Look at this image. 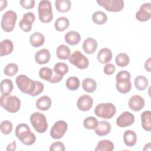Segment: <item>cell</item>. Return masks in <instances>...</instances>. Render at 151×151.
Segmentation results:
<instances>
[{
  "mask_svg": "<svg viewBox=\"0 0 151 151\" xmlns=\"http://www.w3.org/2000/svg\"><path fill=\"white\" fill-rule=\"evenodd\" d=\"M15 82L21 92L31 96H37L44 91L43 83L39 81H34L24 74L18 76L15 79Z\"/></svg>",
  "mask_w": 151,
  "mask_h": 151,
  "instance_id": "6da1fadb",
  "label": "cell"
},
{
  "mask_svg": "<svg viewBox=\"0 0 151 151\" xmlns=\"http://www.w3.org/2000/svg\"><path fill=\"white\" fill-rule=\"evenodd\" d=\"M15 136L25 145L31 146L36 141V136L32 133L29 127L25 123H21L15 128Z\"/></svg>",
  "mask_w": 151,
  "mask_h": 151,
  "instance_id": "7a4b0ae2",
  "label": "cell"
},
{
  "mask_svg": "<svg viewBox=\"0 0 151 151\" xmlns=\"http://www.w3.org/2000/svg\"><path fill=\"white\" fill-rule=\"evenodd\" d=\"M130 78L131 74L127 71L122 70L117 74L116 76V87L120 93L127 94L131 90Z\"/></svg>",
  "mask_w": 151,
  "mask_h": 151,
  "instance_id": "3957f363",
  "label": "cell"
},
{
  "mask_svg": "<svg viewBox=\"0 0 151 151\" xmlns=\"http://www.w3.org/2000/svg\"><path fill=\"white\" fill-rule=\"evenodd\" d=\"M0 104L8 112L14 113L20 109L21 100L16 96L1 95Z\"/></svg>",
  "mask_w": 151,
  "mask_h": 151,
  "instance_id": "277c9868",
  "label": "cell"
},
{
  "mask_svg": "<svg viewBox=\"0 0 151 151\" xmlns=\"http://www.w3.org/2000/svg\"><path fill=\"white\" fill-rule=\"evenodd\" d=\"M38 17L42 23H49L53 18L51 3L50 1L43 0L39 2L38 6Z\"/></svg>",
  "mask_w": 151,
  "mask_h": 151,
  "instance_id": "5b68a950",
  "label": "cell"
},
{
  "mask_svg": "<svg viewBox=\"0 0 151 151\" xmlns=\"http://www.w3.org/2000/svg\"><path fill=\"white\" fill-rule=\"evenodd\" d=\"M116 113V108L111 103H100L94 109V114L99 118L104 119H111Z\"/></svg>",
  "mask_w": 151,
  "mask_h": 151,
  "instance_id": "8992f818",
  "label": "cell"
},
{
  "mask_svg": "<svg viewBox=\"0 0 151 151\" xmlns=\"http://www.w3.org/2000/svg\"><path fill=\"white\" fill-rule=\"evenodd\" d=\"M29 120L34 130L39 133H45L48 129L46 117L40 112L33 113L30 116Z\"/></svg>",
  "mask_w": 151,
  "mask_h": 151,
  "instance_id": "52a82bcc",
  "label": "cell"
},
{
  "mask_svg": "<svg viewBox=\"0 0 151 151\" xmlns=\"http://www.w3.org/2000/svg\"><path fill=\"white\" fill-rule=\"evenodd\" d=\"M17 20V14L12 10H8L5 12L1 19V26L3 31L9 32L13 31Z\"/></svg>",
  "mask_w": 151,
  "mask_h": 151,
  "instance_id": "ba28073f",
  "label": "cell"
},
{
  "mask_svg": "<svg viewBox=\"0 0 151 151\" xmlns=\"http://www.w3.org/2000/svg\"><path fill=\"white\" fill-rule=\"evenodd\" d=\"M69 62L77 68L83 70L87 68L89 65L88 59L80 51H74L68 58Z\"/></svg>",
  "mask_w": 151,
  "mask_h": 151,
  "instance_id": "9c48e42d",
  "label": "cell"
},
{
  "mask_svg": "<svg viewBox=\"0 0 151 151\" xmlns=\"http://www.w3.org/2000/svg\"><path fill=\"white\" fill-rule=\"evenodd\" d=\"M97 3L109 12H120L124 8L122 0H97Z\"/></svg>",
  "mask_w": 151,
  "mask_h": 151,
  "instance_id": "30bf717a",
  "label": "cell"
},
{
  "mask_svg": "<svg viewBox=\"0 0 151 151\" xmlns=\"http://www.w3.org/2000/svg\"><path fill=\"white\" fill-rule=\"evenodd\" d=\"M68 129L67 123L64 120L56 122L50 130V136L54 139L62 138L66 133Z\"/></svg>",
  "mask_w": 151,
  "mask_h": 151,
  "instance_id": "8fae6325",
  "label": "cell"
},
{
  "mask_svg": "<svg viewBox=\"0 0 151 151\" xmlns=\"http://www.w3.org/2000/svg\"><path fill=\"white\" fill-rule=\"evenodd\" d=\"M35 19V16L31 12H26L22 16V19L19 22V25L21 30L25 32H29L32 27V24Z\"/></svg>",
  "mask_w": 151,
  "mask_h": 151,
  "instance_id": "7c38bea8",
  "label": "cell"
},
{
  "mask_svg": "<svg viewBox=\"0 0 151 151\" xmlns=\"http://www.w3.org/2000/svg\"><path fill=\"white\" fill-rule=\"evenodd\" d=\"M151 4L146 2L143 4L136 13V18L140 22H146L149 21L151 17Z\"/></svg>",
  "mask_w": 151,
  "mask_h": 151,
  "instance_id": "4fadbf2b",
  "label": "cell"
},
{
  "mask_svg": "<svg viewBox=\"0 0 151 151\" xmlns=\"http://www.w3.org/2000/svg\"><path fill=\"white\" fill-rule=\"evenodd\" d=\"M135 120L134 115L129 111L123 112L116 119V124L120 127H126L132 125Z\"/></svg>",
  "mask_w": 151,
  "mask_h": 151,
  "instance_id": "5bb4252c",
  "label": "cell"
},
{
  "mask_svg": "<svg viewBox=\"0 0 151 151\" xmlns=\"http://www.w3.org/2000/svg\"><path fill=\"white\" fill-rule=\"evenodd\" d=\"M93 104V98L87 94L79 97L77 101V108L83 111H87L91 109Z\"/></svg>",
  "mask_w": 151,
  "mask_h": 151,
  "instance_id": "9a60e30c",
  "label": "cell"
},
{
  "mask_svg": "<svg viewBox=\"0 0 151 151\" xmlns=\"http://www.w3.org/2000/svg\"><path fill=\"white\" fill-rule=\"evenodd\" d=\"M145 100L140 95H134L132 96L128 101L129 108L134 111L141 110L145 106Z\"/></svg>",
  "mask_w": 151,
  "mask_h": 151,
  "instance_id": "2e32d148",
  "label": "cell"
},
{
  "mask_svg": "<svg viewBox=\"0 0 151 151\" xmlns=\"http://www.w3.org/2000/svg\"><path fill=\"white\" fill-rule=\"evenodd\" d=\"M51 58V54L46 48L38 51L35 54V61L38 64H45L48 63Z\"/></svg>",
  "mask_w": 151,
  "mask_h": 151,
  "instance_id": "e0dca14e",
  "label": "cell"
},
{
  "mask_svg": "<svg viewBox=\"0 0 151 151\" xmlns=\"http://www.w3.org/2000/svg\"><path fill=\"white\" fill-rule=\"evenodd\" d=\"M82 47L86 54H92L97 48V42L94 38H87L83 41Z\"/></svg>",
  "mask_w": 151,
  "mask_h": 151,
  "instance_id": "ac0fdd59",
  "label": "cell"
},
{
  "mask_svg": "<svg viewBox=\"0 0 151 151\" xmlns=\"http://www.w3.org/2000/svg\"><path fill=\"white\" fill-rule=\"evenodd\" d=\"M111 129V124L107 121H100L99 122L97 126L96 127L95 133L99 136H106L110 133Z\"/></svg>",
  "mask_w": 151,
  "mask_h": 151,
  "instance_id": "d6986e66",
  "label": "cell"
},
{
  "mask_svg": "<svg viewBox=\"0 0 151 151\" xmlns=\"http://www.w3.org/2000/svg\"><path fill=\"white\" fill-rule=\"evenodd\" d=\"M113 57L111 51L107 48H101L97 53V58L99 63L101 64H107L109 63Z\"/></svg>",
  "mask_w": 151,
  "mask_h": 151,
  "instance_id": "ffe728a7",
  "label": "cell"
},
{
  "mask_svg": "<svg viewBox=\"0 0 151 151\" xmlns=\"http://www.w3.org/2000/svg\"><path fill=\"white\" fill-rule=\"evenodd\" d=\"M51 99L47 96H42L36 101V107L41 111L48 110L51 106Z\"/></svg>",
  "mask_w": 151,
  "mask_h": 151,
  "instance_id": "44dd1931",
  "label": "cell"
},
{
  "mask_svg": "<svg viewBox=\"0 0 151 151\" xmlns=\"http://www.w3.org/2000/svg\"><path fill=\"white\" fill-rule=\"evenodd\" d=\"M14 50V44L11 40L5 39L0 42V56L10 54Z\"/></svg>",
  "mask_w": 151,
  "mask_h": 151,
  "instance_id": "7402d4cb",
  "label": "cell"
},
{
  "mask_svg": "<svg viewBox=\"0 0 151 151\" xmlns=\"http://www.w3.org/2000/svg\"><path fill=\"white\" fill-rule=\"evenodd\" d=\"M64 39L68 44L70 45H76L80 42L81 35L78 32L70 31L65 34Z\"/></svg>",
  "mask_w": 151,
  "mask_h": 151,
  "instance_id": "603a6c76",
  "label": "cell"
},
{
  "mask_svg": "<svg viewBox=\"0 0 151 151\" xmlns=\"http://www.w3.org/2000/svg\"><path fill=\"white\" fill-rule=\"evenodd\" d=\"M123 142L128 147L134 146L137 142V135L132 130H126L123 134Z\"/></svg>",
  "mask_w": 151,
  "mask_h": 151,
  "instance_id": "cb8c5ba5",
  "label": "cell"
},
{
  "mask_svg": "<svg viewBox=\"0 0 151 151\" xmlns=\"http://www.w3.org/2000/svg\"><path fill=\"white\" fill-rule=\"evenodd\" d=\"M45 37L44 35L39 32H35L29 37V42L34 48H38L44 44Z\"/></svg>",
  "mask_w": 151,
  "mask_h": 151,
  "instance_id": "d4e9b609",
  "label": "cell"
},
{
  "mask_svg": "<svg viewBox=\"0 0 151 151\" xmlns=\"http://www.w3.org/2000/svg\"><path fill=\"white\" fill-rule=\"evenodd\" d=\"M141 124L143 129L147 132L151 131V112L146 110L141 114Z\"/></svg>",
  "mask_w": 151,
  "mask_h": 151,
  "instance_id": "484cf974",
  "label": "cell"
},
{
  "mask_svg": "<svg viewBox=\"0 0 151 151\" xmlns=\"http://www.w3.org/2000/svg\"><path fill=\"white\" fill-rule=\"evenodd\" d=\"M70 48L65 44H61L57 48L56 55L60 60L68 59L70 57Z\"/></svg>",
  "mask_w": 151,
  "mask_h": 151,
  "instance_id": "4316f807",
  "label": "cell"
},
{
  "mask_svg": "<svg viewBox=\"0 0 151 151\" xmlns=\"http://www.w3.org/2000/svg\"><path fill=\"white\" fill-rule=\"evenodd\" d=\"M82 87L84 91L91 93L96 91L97 88V83L91 78H86L82 82Z\"/></svg>",
  "mask_w": 151,
  "mask_h": 151,
  "instance_id": "83f0119b",
  "label": "cell"
},
{
  "mask_svg": "<svg viewBox=\"0 0 151 151\" xmlns=\"http://www.w3.org/2000/svg\"><path fill=\"white\" fill-rule=\"evenodd\" d=\"M114 147L113 143L109 140H101L97 143L95 151H112Z\"/></svg>",
  "mask_w": 151,
  "mask_h": 151,
  "instance_id": "f1b7e54d",
  "label": "cell"
},
{
  "mask_svg": "<svg viewBox=\"0 0 151 151\" xmlns=\"http://www.w3.org/2000/svg\"><path fill=\"white\" fill-rule=\"evenodd\" d=\"M56 9L61 13L68 12L71 7V1L69 0H56L55 2Z\"/></svg>",
  "mask_w": 151,
  "mask_h": 151,
  "instance_id": "f546056e",
  "label": "cell"
},
{
  "mask_svg": "<svg viewBox=\"0 0 151 151\" xmlns=\"http://www.w3.org/2000/svg\"><path fill=\"white\" fill-rule=\"evenodd\" d=\"M70 25V21L67 17H61L57 18L54 23L55 29L60 32H63L67 29Z\"/></svg>",
  "mask_w": 151,
  "mask_h": 151,
  "instance_id": "4dcf8cb0",
  "label": "cell"
},
{
  "mask_svg": "<svg viewBox=\"0 0 151 151\" xmlns=\"http://www.w3.org/2000/svg\"><path fill=\"white\" fill-rule=\"evenodd\" d=\"M1 92L2 95L8 96L12 91L14 86L10 79H4L1 82Z\"/></svg>",
  "mask_w": 151,
  "mask_h": 151,
  "instance_id": "1f68e13d",
  "label": "cell"
},
{
  "mask_svg": "<svg viewBox=\"0 0 151 151\" xmlns=\"http://www.w3.org/2000/svg\"><path fill=\"white\" fill-rule=\"evenodd\" d=\"M134 83L135 87L139 91H143L146 90L149 84L147 78L143 76H138L136 77Z\"/></svg>",
  "mask_w": 151,
  "mask_h": 151,
  "instance_id": "d6a6232c",
  "label": "cell"
},
{
  "mask_svg": "<svg viewBox=\"0 0 151 151\" xmlns=\"http://www.w3.org/2000/svg\"><path fill=\"white\" fill-rule=\"evenodd\" d=\"M80 85L79 79L77 77L71 76L69 77L65 82L66 87L71 91H75L78 90Z\"/></svg>",
  "mask_w": 151,
  "mask_h": 151,
  "instance_id": "836d02e7",
  "label": "cell"
},
{
  "mask_svg": "<svg viewBox=\"0 0 151 151\" xmlns=\"http://www.w3.org/2000/svg\"><path fill=\"white\" fill-rule=\"evenodd\" d=\"M115 62L118 66L120 67H124L129 64L130 58L127 54L121 52L116 56Z\"/></svg>",
  "mask_w": 151,
  "mask_h": 151,
  "instance_id": "e575fe53",
  "label": "cell"
},
{
  "mask_svg": "<svg viewBox=\"0 0 151 151\" xmlns=\"http://www.w3.org/2000/svg\"><path fill=\"white\" fill-rule=\"evenodd\" d=\"M92 20L97 25H103L107 21V16L104 12L98 11L93 14Z\"/></svg>",
  "mask_w": 151,
  "mask_h": 151,
  "instance_id": "d590c367",
  "label": "cell"
},
{
  "mask_svg": "<svg viewBox=\"0 0 151 151\" xmlns=\"http://www.w3.org/2000/svg\"><path fill=\"white\" fill-rule=\"evenodd\" d=\"M53 71L57 75L64 77L68 71V67L64 63H57L54 65Z\"/></svg>",
  "mask_w": 151,
  "mask_h": 151,
  "instance_id": "8d00e7d4",
  "label": "cell"
},
{
  "mask_svg": "<svg viewBox=\"0 0 151 151\" xmlns=\"http://www.w3.org/2000/svg\"><path fill=\"white\" fill-rule=\"evenodd\" d=\"M53 72V70L51 68L44 67L39 70V76L41 79L50 82L52 77Z\"/></svg>",
  "mask_w": 151,
  "mask_h": 151,
  "instance_id": "74e56055",
  "label": "cell"
},
{
  "mask_svg": "<svg viewBox=\"0 0 151 151\" xmlns=\"http://www.w3.org/2000/svg\"><path fill=\"white\" fill-rule=\"evenodd\" d=\"M99 123L98 120L93 116H89L83 120V126L87 129H95Z\"/></svg>",
  "mask_w": 151,
  "mask_h": 151,
  "instance_id": "f35d334b",
  "label": "cell"
},
{
  "mask_svg": "<svg viewBox=\"0 0 151 151\" xmlns=\"http://www.w3.org/2000/svg\"><path fill=\"white\" fill-rule=\"evenodd\" d=\"M18 71V67L15 63H9L8 64L4 69V73L7 76L12 77L15 75Z\"/></svg>",
  "mask_w": 151,
  "mask_h": 151,
  "instance_id": "ab89813d",
  "label": "cell"
},
{
  "mask_svg": "<svg viewBox=\"0 0 151 151\" xmlns=\"http://www.w3.org/2000/svg\"><path fill=\"white\" fill-rule=\"evenodd\" d=\"M12 124L9 120H4L1 123L0 129L4 134H9L12 130Z\"/></svg>",
  "mask_w": 151,
  "mask_h": 151,
  "instance_id": "60d3db41",
  "label": "cell"
},
{
  "mask_svg": "<svg viewBox=\"0 0 151 151\" xmlns=\"http://www.w3.org/2000/svg\"><path fill=\"white\" fill-rule=\"evenodd\" d=\"M50 151H64L65 146L63 143L60 141H57L52 143L50 147Z\"/></svg>",
  "mask_w": 151,
  "mask_h": 151,
  "instance_id": "b9f144b4",
  "label": "cell"
},
{
  "mask_svg": "<svg viewBox=\"0 0 151 151\" xmlns=\"http://www.w3.org/2000/svg\"><path fill=\"white\" fill-rule=\"evenodd\" d=\"M19 4L23 8L31 9L34 7L35 2L34 0H21L19 1Z\"/></svg>",
  "mask_w": 151,
  "mask_h": 151,
  "instance_id": "7bdbcfd3",
  "label": "cell"
},
{
  "mask_svg": "<svg viewBox=\"0 0 151 151\" xmlns=\"http://www.w3.org/2000/svg\"><path fill=\"white\" fill-rule=\"evenodd\" d=\"M115 70H116L115 66L113 64H111V63L107 64L104 66V69H103L104 74L106 75H109V76L113 74L115 72Z\"/></svg>",
  "mask_w": 151,
  "mask_h": 151,
  "instance_id": "ee69618b",
  "label": "cell"
},
{
  "mask_svg": "<svg viewBox=\"0 0 151 151\" xmlns=\"http://www.w3.org/2000/svg\"><path fill=\"white\" fill-rule=\"evenodd\" d=\"M16 147H17L16 142L15 140H14L12 143L8 145L6 150L7 151H14V150H15Z\"/></svg>",
  "mask_w": 151,
  "mask_h": 151,
  "instance_id": "f6af8a7d",
  "label": "cell"
},
{
  "mask_svg": "<svg viewBox=\"0 0 151 151\" xmlns=\"http://www.w3.org/2000/svg\"><path fill=\"white\" fill-rule=\"evenodd\" d=\"M151 60H150V58L149 57L147 60H146L145 63V70L148 71V72H150L151 71Z\"/></svg>",
  "mask_w": 151,
  "mask_h": 151,
  "instance_id": "bcb514c9",
  "label": "cell"
},
{
  "mask_svg": "<svg viewBox=\"0 0 151 151\" xmlns=\"http://www.w3.org/2000/svg\"><path fill=\"white\" fill-rule=\"evenodd\" d=\"M7 6V1H1V9L0 11H2L4 8H5Z\"/></svg>",
  "mask_w": 151,
  "mask_h": 151,
  "instance_id": "7dc6e473",
  "label": "cell"
},
{
  "mask_svg": "<svg viewBox=\"0 0 151 151\" xmlns=\"http://www.w3.org/2000/svg\"><path fill=\"white\" fill-rule=\"evenodd\" d=\"M151 149V147H150V143H147L146 145H145L144 146V148L143 149V150H150Z\"/></svg>",
  "mask_w": 151,
  "mask_h": 151,
  "instance_id": "c3c4849f",
  "label": "cell"
}]
</instances>
